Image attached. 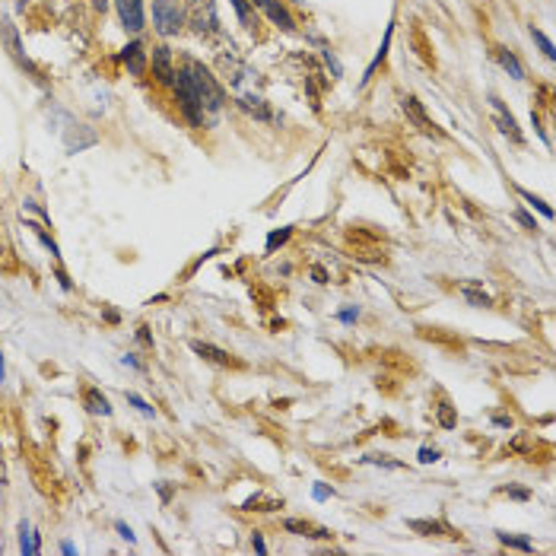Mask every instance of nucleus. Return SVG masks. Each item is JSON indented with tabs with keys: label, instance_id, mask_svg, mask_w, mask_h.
Listing matches in <instances>:
<instances>
[{
	"label": "nucleus",
	"instance_id": "f257e3e1",
	"mask_svg": "<svg viewBox=\"0 0 556 556\" xmlns=\"http://www.w3.org/2000/svg\"><path fill=\"white\" fill-rule=\"evenodd\" d=\"M175 92H178L181 112L194 128H207L226 106V92L217 83V76L203 67L201 60L185 58L181 70L175 74Z\"/></svg>",
	"mask_w": 556,
	"mask_h": 556
},
{
	"label": "nucleus",
	"instance_id": "f03ea898",
	"mask_svg": "<svg viewBox=\"0 0 556 556\" xmlns=\"http://www.w3.org/2000/svg\"><path fill=\"white\" fill-rule=\"evenodd\" d=\"M188 26L201 38L219 35V16H217V0H188V13H185Z\"/></svg>",
	"mask_w": 556,
	"mask_h": 556
},
{
	"label": "nucleus",
	"instance_id": "7ed1b4c3",
	"mask_svg": "<svg viewBox=\"0 0 556 556\" xmlns=\"http://www.w3.org/2000/svg\"><path fill=\"white\" fill-rule=\"evenodd\" d=\"M153 23H156L159 35H178L185 29L181 0H153Z\"/></svg>",
	"mask_w": 556,
	"mask_h": 556
},
{
	"label": "nucleus",
	"instance_id": "20e7f679",
	"mask_svg": "<svg viewBox=\"0 0 556 556\" xmlns=\"http://www.w3.org/2000/svg\"><path fill=\"white\" fill-rule=\"evenodd\" d=\"M489 106H493V112H496V124H499V130H503L505 137H509L512 143H525V134H521V128H519V121H515V115L505 108V102L499 96H489Z\"/></svg>",
	"mask_w": 556,
	"mask_h": 556
},
{
	"label": "nucleus",
	"instance_id": "39448f33",
	"mask_svg": "<svg viewBox=\"0 0 556 556\" xmlns=\"http://www.w3.org/2000/svg\"><path fill=\"white\" fill-rule=\"evenodd\" d=\"M191 350H194L201 360L213 362V366H223V369H242V360H235L229 350H219L213 344H203V340H191Z\"/></svg>",
	"mask_w": 556,
	"mask_h": 556
},
{
	"label": "nucleus",
	"instance_id": "423d86ee",
	"mask_svg": "<svg viewBox=\"0 0 556 556\" xmlns=\"http://www.w3.org/2000/svg\"><path fill=\"white\" fill-rule=\"evenodd\" d=\"M115 10H118V19L128 32H143V0H115Z\"/></svg>",
	"mask_w": 556,
	"mask_h": 556
},
{
	"label": "nucleus",
	"instance_id": "0eeeda50",
	"mask_svg": "<svg viewBox=\"0 0 556 556\" xmlns=\"http://www.w3.org/2000/svg\"><path fill=\"white\" fill-rule=\"evenodd\" d=\"M0 35H3V45H7V51L16 58V64L35 74V67H32V64H29V58H26V54H23V42H19V32H16L13 19H0ZM35 76H38V74H35Z\"/></svg>",
	"mask_w": 556,
	"mask_h": 556
},
{
	"label": "nucleus",
	"instance_id": "6e6552de",
	"mask_svg": "<svg viewBox=\"0 0 556 556\" xmlns=\"http://www.w3.org/2000/svg\"><path fill=\"white\" fill-rule=\"evenodd\" d=\"M283 528L289 534H299V537H308V541H331L334 534L328 531V528L315 525V521H302V519H286Z\"/></svg>",
	"mask_w": 556,
	"mask_h": 556
},
{
	"label": "nucleus",
	"instance_id": "1a4fd4ad",
	"mask_svg": "<svg viewBox=\"0 0 556 556\" xmlns=\"http://www.w3.org/2000/svg\"><path fill=\"white\" fill-rule=\"evenodd\" d=\"M153 74L159 76V83H166V86L175 83L178 67L172 64V51H169V48H153Z\"/></svg>",
	"mask_w": 556,
	"mask_h": 556
},
{
	"label": "nucleus",
	"instance_id": "9d476101",
	"mask_svg": "<svg viewBox=\"0 0 556 556\" xmlns=\"http://www.w3.org/2000/svg\"><path fill=\"white\" fill-rule=\"evenodd\" d=\"M121 64L130 70L134 76H143L146 74V64H150V58H146V51H143L140 42H130V45L121 48Z\"/></svg>",
	"mask_w": 556,
	"mask_h": 556
},
{
	"label": "nucleus",
	"instance_id": "9b49d317",
	"mask_svg": "<svg viewBox=\"0 0 556 556\" xmlns=\"http://www.w3.org/2000/svg\"><path fill=\"white\" fill-rule=\"evenodd\" d=\"M401 108H404V115H407L410 121H414V124L423 130V134H439L436 124H432V118H429V115L423 112V106L416 102L414 96H404V99H401Z\"/></svg>",
	"mask_w": 556,
	"mask_h": 556
},
{
	"label": "nucleus",
	"instance_id": "f8f14e48",
	"mask_svg": "<svg viewBox=\"0 0 556 556\" xmlns=\"http://www.w3.org/2000/svg\"><path fill=\"white\" fill-rule=\"evenodd\" d=\"M251 7H261L264 13L271 16V23H277L280 29H286V32H293L296 26H293V16H289V10L280 3V0H251Z\"/></svg>",
	"mask_w": 556,
	"mask_h": 556
},
{
	"label": "nucleus",
	"instance_id": "ddd939ff",
	"mask_svg": "<svg viewBox=\"0 0 556 556\" xmlns=\"http://www.w3.org/2000/svg\"><path fill=\"white\" fill-rule=\"evenodd\" d=\"M83 404H86V410L96 414V416H112V404H108V398L99 388H86L83 391Z\"/></svg>",
	"mask_w": 556,
	"mask_h": 556
},
{
	"label": "nucleus",
	"instance_id": "4468645a",
	"mask_svg": "<svg viewBox=\"0 0 556 556\" xmlns=\"http://www.w3.org/2000/svg\"><path fill=\"white\" fill-rule=\"evenodd\" d=\"M80 128H83V124H70V130L64 134V143H67V153H80V150H86V146H92V143L99 140V137L92 134V130H90V134L80 137Z\"/></svg>",
	"mask_w": 556,
	"mask_h": 556
},
{
	"label": "nucleus",
	"instance_id": "2eb2a0df",
	"mask_svg": "<svg viewBox=\"0 0 556 556\" xmlns=\"http://www.w3.org/2000/svg\"><path fill=\"white\" fill-rule=\"evenodd\" d=\"M42 550V537L32 531L29 521H19V553L23 556H35Z\"/></svg>",
	"mask_w": 556,
	"mask_h": 556
},
{
	"label": "nucleus",
	"instance_id": "dca6fc26",
	"mask_svg": "<svg viewBox=\"0 0 556 556\" xmlns=\"http://www.w3.org/2000/svg\"><path fill=\"white\" fill-rule=\"evenodd\" d=\"M496 60H499V67H503L512 80H525V67H521V60L515 58V51H509V48H496Z\"/></svg>",
	"mask_w": 556,
	"mask_h": 556
},
{
	"label": "nucleus",
	"instance_id": "f3484780",
	"mask_svg": "<svg viewBox=\"0 0 556 556\" xmlns=\"http://www.w3.org/2000/svg\"><path fill=\"white\" fill-rule=\"evenodd\" d=\"M407 528L416 534H423V537H439V534H451V528L445 525V521H426V519H410L407 521Z\"/></svg>",
	"mask_w": 556,
	"mask_h": 556
},
{
	"label": "nucleus",
	"instance_id": "a211bd4d",
	"mask_svg": "<svg viewBox=\"0 0 556 556\" xmlns=\"http://www.w3.org/2000/svg\"><path fill=\"white\" fill-rule=\"evenodd\" d=\"M391 35H394V23H388V29H385V38H382V45H378V54L372 58V64L366 67V74H362V83H369L372 80V74H376V67L382 64L385 58H388V48H391Z\"/></svg>",
	"mask_w": 556,
	"mask_h": 556
},
{
	"label": "nucleus",
	"instance_id": "6ab92c4d",
	"mask_svg": "<svg viewBox=\"0 0 556 556\" xmlns=\"http://www.w3.org/2000/svg\"><path fill=\"white\" fill-rule=\"evenodd\" d=\"M461 296H464V299L471 302V305H477V308H489V305H493V299H489V296L483 293V289H480L477 283L461 286Z\"/></svg>",
	"mask_w": 556,
	"mask_h": 556
},
{
	"label": "nucleus",
	"instance_id": "aec40b11",
	"mask_svg": "<svg viewBox=\"0 0 556 556\" xmlns=\"http://www.w3.org/2000/svg\"><path fill=\"white\" fill-rule=\"evenodd\" d=\"M499 544H505V547H515V550H525V553H531L534 550V541L531 537H521V534H509V531H496Z\"/></svg>",
	"mask_w": 556,
	"mask_h": 556
},
{
	"label": "nucleus",
	"instance_id": "412c9836",
	"mask_svg": "<svg viewBox=\"0 0 556 556\" xmlns=\"http://www.w3.org/2000/svg\"><path fill=\"white\" fill-rule=\"evenodd\" d=\"M233 10L245 29H255V7H251L248 0H233Z\"/></svg>",
	"mask_w": 556,
	"mask_h": 556
},
{
	"label": "nucleus",
	"instance_id": "4be33fe9",
	"mask_svg": "<svg viewBox=\"0 0 556 556\" xmlns=\"http://www.w3.org/2000/svg\"><path fill=\"white\" fill-rule=\"evenodd\" d=\"M239 106L245 108V112L258 115V118H261V121H267V118H271V112H267V106H264V99H258V96H242V99H239Z\"/></svg>",
	"mask_w": 556,
	"mask_h": 556
},
{
	"label": "nucleus",
	"instance_id": "5701e85b",
	"mask_svg": "<svg viewBox=\"0 0 556 556\" xmlns=\"http://www.w3.org/2000/svg\"><path fill=\"white\" fill-rule=\"evenodd\" d=\"M289 235H293V226H283V229H273V233L267 235V242H264V248H267V255H271V251H277L280 245H286V242H289Z\"/></svg>",
	"mask_w": 556,
	"mask_h": 556
},
{
	"label": "nucleus",
	"instance_id": "b1692460",
	"mask_svg": "<svg viewBox=\"0 0 556 556\" xmlns=\"http://www.w3.org/2000/svg\"><path fill=\"white\" fill-rule=\"evenodd\" d=\"M255 505H264L261 512H273V509H283V499H267V496H264V493H255V496H251L248 503L242 505V509H245V512H251V509H255Z\"/></svg>",
	"mask_w": 556,
	"mask_h": 556
},
{
	"label": "nucleus",
	"instance_id": "393cba45",
	"mask_svg": "<svg viewBox=\"0 0 556 556\" xmlns=\"http://www.w3.org/2000/svg\"><path fill=\"white\" fill-rule=\"evenodd\" d=\"M519 194L525 197V201L531 203V207H534V210H537V213H541L544 219H553V207H550L547 201H541V197H537V194H531V191H525V188H519Z\"/></svg>",
	"mask_w": 556,
	"mask_h": 556
},
{
	"label": "nucleus",
	"instance_id": "a878e982",
	"mask_svg": "<svg viewBox=\"0 0 556 556\" xmlns=\"http://www.w3.org/2000/svg\"><path fill=\"white\" fill-rule=\"evenodd\" d=\"M26 226H29L32 233H35L38 239H42V245H45L48 251H51V258H58V261H60V248H58V242H54L51 235H48V233H45V229H42V226H38V223H26Z\"/></svg>",
	"mask_w": 556,
	"mask_h": 556
},
{
	"label": "nucleus",
	"instance_id": "bb28decb",
	"mask_svg": "<svg viewBox=\"0 0 556 556\" xmlns=\"http://www.w3.org/2000/svg\"><path fill=\"white\" fill-rule=\"evenodd\" d=\"M439 423H442L445 429H455V426H458V414L451 410V404H448L445 398H442V404H439Z\"/></svg>",
	"mask_w": 556,
	"mask_h": 556
},
{
	"label": "nucleus",
	"instance_id": "cd10ccee",
	"mask_svg": "<svg viewBox=\"0 0 556 556\" xmlns=\"http://www.w3.org/2000/svg\"><path fill=\"white\" fill-rule=\"evenodd\" d=\"M531 38H534V42H537V48H541V51H544V54H547V58H550V60H553V58H556V51H553V42H550V38H547V35H544V32H541V29H534V26H531Z\"/></svg>",
	"mask_w": 556,
	"mask_h": 556
},
{
	"label": "nucleus",
	"instance_id": "c85d7f7f",
	"mask_svg": "<svg viewBox=\"0 0 556 556\" xmlns=\"http://www.w3.org/2000/svg\"><path fill=\"white\" fill-rule=\"evenodd\" d=\"M499 493L509 499H519V503H528L531 499V489H521V487H499Z\"/></svg>",
	"mask_w": 556,
	"mask_h": 556
},
{
	"label": "nucleus",
	"instance_id": "c756f323",
	"mask_svg": "<svg viewBox=\"0 0 556 556\" xmlns=\"http://www.w3.org/2000/svg\"><path fill=\"white\" fill-rule=\"evenodd\" d=\"M128 404H134V407H137V410H140L143 416H153V414H156V410H153V407L146 404V401H143L140 394H134V391H128Z\"/></svg>",
	"mask_w": 556,
	"mask_h": 556
},
{
	"label": "nucleus",
	"instance_id": "7c9ffc66",
	"mask_svg": "<svg viewBox=\"0 0 556 556\" xmlns=\"http://www.w3.org/2000/svg\"><path fill=\"white\" fill-rule=\"evenodd\" d=\"M366 464H385V467H404L401 461H391L388 455H369V458H362Z\"/></svg>",
	"mask_w": 556,
	"mask_h": 556
},
{
	"label": "nucleus",
	"instance_id": "2f4dec72",
	"mask_svg": "<svg viewBox=\"0 0 556 556\" xmlns=\"http://www.w3.org/2000/svg\"><path fill=\"white\" fill-rule=\"evenodd\" d=\"M312 496H315L318 503H324V499H331V496H334V489L328 487V483H315V487H312Z\"/></svg>",
	"mask_w": 556,
	"mask_h": 556
},
{
	"label": "nucleus",
	"instance_id": "473e14b6",
	"mask_svg": "<svg viewBox=\"0 0 556 556\" xmlns=\"http://www.w3.org/2000/svg\"><path fill=\"white\" fill-rule=\"evenodd\" d=\"M515 219H519V223L525 226V229H531V233H534V229H537V223H534V217H531V213H528V210H521V207H519V210H515Z\"/></svg>",
	"mask_w": 556,
	"mask_h": 556
},
{
	"label": "nucleus",
	"instance_id": "72a5a7b5",
	"mask_svg": "<svg viewBox=\"0 0 556 556\" xmlns=\"http://www.w3.org/2000/svg\"><path fill=\"white\" fill-rule=\"evenodd\" d=\"M340 321H344V324H353L356 321V318H360V308H356V305H350V308H344V312H340Z\"/></svg>",
	"mask_w": 556,
	"mask_h": 556
},
{
	"label": "nucleus",
	"instance_id": "f704fd0d",
	"mask_svg": "<svg viewBox=\"0 0 556 556\" xmlns=\"http://www.w3.org/2000/svg\"><path fill=\"white\" fill-rule=\"evenodd\" d=\"M442 455H439V448H420V461L423 464H432V461H439Z\"/></svg>",
	"mask_w": 556,
	"mask_h": 556
},
{
	"label": "nucleus",
	"instance_id": "c9c22d12",
	"mask_svg": "<svg viewBox=\"0 0 556 556\" xmlns=\"http://www.w3.org/2000/svg\"><path fill=\"white\" fill-rule=\"evenodd\" d=\"M115 528H118V534H121V537H124V541H128V544H134V541H137V537H134V531H130V525H124V521H118V525H115Z\"/></svg>",
	"mask_w": 556,
	"mask_h": 556
},
{
	"label": "nucleus",
	"instance_id": "e433bc0d",
	"mask_svg": "<svg viewBox=\"0 0 556 556\" xmlns=\"http://www.w3.org/2000/svg\"><path fill=\"white\" fill-rule=\"evenodd\" d=\"M137 340H140L143 346H153V334H150V328H146V324H143L140 331H137Z\"/></svg>",
	"mask_w": 556,
	"mask_h": 556
},
{
	"label": "nucleus",
	"instance_id": "4c0bfd02",
	"mask_svg": "<svg viewBox=\"0 0 556 556\" xmlns=\"http://www.w3.org/2000/svg\"><path fill=\"white\" fill-rule=\"evenodd\" d=\"M251 547H255L258 550V553H267V544H264V537H261V534H251Z\"/></svg>",
	"mask_w": 556,
	"mask_h": 556
},
{
	"label": "nucleus",
	"instance_id": "58836bf2",
	"mask_svg": "<svg viewBox=\"0 0 556 556\" xmlns=\"http://www.w3.org/2000/svg\"><path fill=\"white\" fill-rule=\"evenodd\" d=\"M493 423H496V426H499V429H512V416H505V414L493 416Z\"/></svg>",
	"mask_w": 556,
	"mask_h": 556
},
{
	"label": "nucleus",
	"instance_id": "ea45409f",
	"mask_svg": "<svg viewBox=\"0 0 556 556\" xmlns=\"http://www.w3.org/2000/svg\"><path fill=\"white\" fill-rule=\"evenodd\" d=\"M312 277H315V283H328V271L324 267H312Z\"/></svg>",
	"mask_w": 556,
	"mask_h": 556
},
{
	"label": "nucleus",
	"instance_id": "a19ab883",
	"mask_svg": "<svg viewBox=\"0 0 556 556\" xmlns=\"http://www.w3.org/2000/svg\"><path fill=\"white\" fill-rule=\"evenodd\" d=\"M121 362H124V366H130V369H143L140 362H137V356H134V353H124V356H121Z\"/></svg>",
	"mask_w": 556,
	"mask_h": 556
},
{
	"label": "nucleus",
	"instance_id": "79ce46f5",
	"mask_svg": "<svg viewBox=\"0 0 556 556\" xmlns=\"http://www.w3.org/2000/svg\"><path fill=\"white\" fill-rule=\"evenodd\" d=\"M60 553H64V556H74V553H76V547H74L70 541H64V544H60Z\"/></svg>",
	"mask_w": 556,
	"mask_h": 556
},
{
	"label": "nucleus",
	"instance_id": "37998d69",
	"mask_svg": "<svg viewBox=\"0 0 556 556\" xmlns=\"http://www.w3.org/2000/svg\"><path fill=\"white\" fill-rule=\"evenodd\" d=\"M156 487H159V496H162V503H169V499H172V489L162 487V483H156Z\"/></svg>",
	"mask_w": 556,
	"mask_h": 556
},
{
	"label": "nucleus",
	"instance_id": "c03bdc74",
	"mask_svg": "<svg viewBox=\"0 0 556 556\" xmlns=\"http://www.w3.org/2000/svg\"><path fill=\"white\" fill-rule=\"evenodd\" d=\"M92 7H96L99 13H106V10H108V0H92Z\"/></svg>",
	"mask_w": 556,
	"mask_h": 556
},
{
	"label": "nucleus",
	"instance_id": "a18cd8bd",
	"mask_svg": "<svg viewBox=\"0 0 556 556\" xmlns=\"http://www.w3.org/2000/svg\"><path fill=\"white\" fill-rule=\"evenodd\" d=\"M3 378H7V360L0 356V382H3Z\"/></svg>",
	"mask_w": 556,
	"mask_h": 556
},
{
	"label": "nucleus",
	"instance_id": "49530a36",
	"mask_svg": "<svg viewBox=\"0 0 556 556\" xmlns=\"http://www.w3.org/2000/svg\"><path fill=\"white\" fill-rule=\"evenodd\" d=\"M0 255H3V242H0Z\"/></svg>",
	"mask_w": 556,
	"mask_h": 556
}]
</instances>
